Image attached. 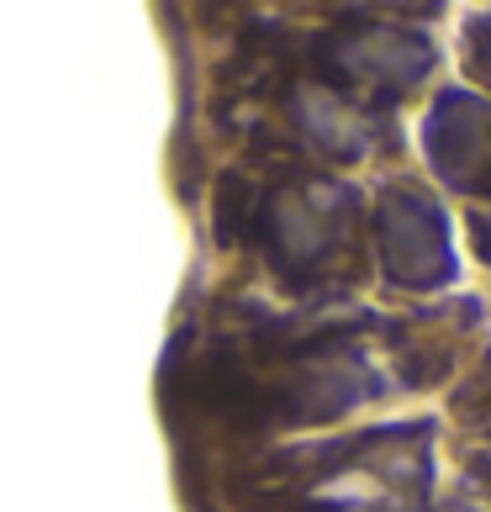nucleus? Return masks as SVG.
Segmentation results:
<instances>
[]
</instances>
